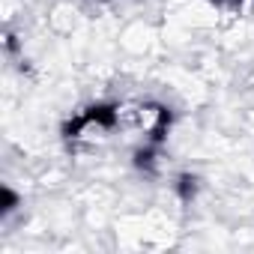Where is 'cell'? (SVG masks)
<instances>
[{"label": "cell", "instance_id": "5", "mask_svg": "<svg viewBox=\"0 0 254 254\" xmlns=\"http://www.w3.org/2000/svg\"><path fill=\"white\" fill-rule=\"evenodd\" d=\"M21 206V194L12 186H0V218H9Z\"/></svg>", "mask_w": 254, "mask_h": 254}, {"label": "cell", "instance_id": "3", "mask_svg": "<svg viewBox=\"0 0 254 254\" xmlns=\"http://www.w3.org/2000/svg\"><path fill=\"white\" fill-rule=\"evenodd\" d=\"M174 191H177V197H180L183 203H191V200L197 197V191H200V177L191 174V171L177 174V180H174Z\"/></svg>", "mask_w": 254, "mask_h": 254}, {"label": "cell", "instance_id": "1", "mask_svg": "<svg viewBox=\"0 0 254 254\" xmlns=\"http://www.w3.org/2000/svg\"><path fill=\"white\" fill-rule=\"evenodd\" d=\"M81 111H84L87 123L96 126V129H102V132L117 129V123H120V105H117V102H108V99H102V102H90V105L81 108Z\"/></svg>", "mask_w": 254, "mask_h": 254}, {"label": "cell", "instance_id": "4", "mask_svg": "<svg viewBox=\"0 0 254 254\" xmlns=\"http://www.w3.org/2000/svg\"><path fill=\"white\" fill-rule=\"evenodd\" d=\"M132 165H135L138 171H144V174H153L156 165H159V147H153V144L144 141V147H138V150L132 153Z\"/></svg>", "mask_w": 254, "mask_h": 254}, {"label": "cell", "instance_id": "2", "mask_svg": "<svg viewBox=\"0 0 254 254\" xmlns=\"http://www.w3.org/2000/svg\"><path fill=\"white\" fill-rule=\"evenodd\" d=\"M171 126H174V111L168 105H156V120L150 126V132H147V144L153 147H165L168 144V132H171Z\"/></svg>", "mask_w": 254, "mask_h": 254}]
</instances>
